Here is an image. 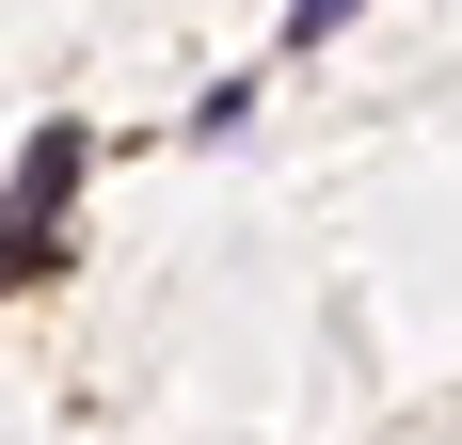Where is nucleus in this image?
<instances>
[{
  "mask_svg": "<svg viewBox=\"0 0 462 445\" xmlns=\"http://www.w3.org/2000/svg\"><path fill=\"white\" fill-rule=\"evenodd\" d=\"M80 191V128H32V159H16V191H0V286H32L48 270V207Z\"/></svg>",
  "mask_w": 462,
  "mask_h": 445,
  "instance_id": "obj_1",
  "label": "nucleus"
},
{
  "mask_svg": "<svg viewBox=\"0 0 462 445\" xmlns=\"http://www.w3.org/2000/svg\"><path fill=\"white\" fill-rule=\"evenodd\" d=\"M335 16H351V0H287V48H319V32H335Z\"/></svg>",
  "mask_w": 462,
  "mask_h": 445,
  "instance_id": "obj_2",
  "label": "nucleus"
}]
</instances>
